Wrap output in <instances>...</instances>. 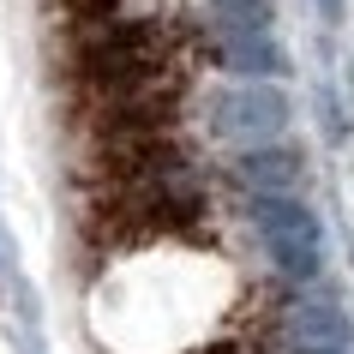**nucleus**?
<instances>
[{"label":"nucleus","mask_w":354,"mask_h":354,"mask_svg":"<svg viewBox=\"0 0 354 354\" xmlns=\"http://www.w3.org/2000/svg\"><path fill=\"white\" fill-rule=\"evenodd\" d=\"M282 127H288V96H282L270 78H259V84H234V91L216 96V132H223V138H241L246 150L270 145Z\"/></svg>","instance_id":"1"},{"label":"nucleus","mask_w":354,"mask_h":354,"mask_svg":"<svg viewBox=\"0 0 354 354\" xmlns=\"http://www.w3.org/2000/svg\"><path fill=\"white\" fill-rule=\"evenodd\" d=\"M234 174H241V187H252V198L259 192H295L300 174H306V156L295 145H252L234 156Z\"/></svg>","instance_id":"2"},{"label":"nucleus","mask_w":354,"mask_h":354,"mask_svg":"<svg viewBox=\"0 0 354 354\" xmlns=\"http://www.w3.org/2000/svg\"><path fill=\"white\" fill-rule=\"evenodd\" d=\"M252 228H259L264 241H318L324 246L318 216L300 205V198H288V192H259V198H252Z\"/></svg>","instance_id":"3"},{"label":"nucleus","mask_w":354,"mask_h":354,"mask_svg":"<svg viewBox=\"0 0 354 354\" xmlns=\"http://www.w3.org/2000/svg\"><path fill=\"white\" fill-rule=\"evenodd\" d=\"M288 330L300 336V348H348V313L342 306H330V300H300L295 313H288Z\"/></svg>","instance_id":"4"},{"label":"nucleus","mask_w":354,"mask_h":354,"mask_svg":"<svg viewBox=\"0 0 354 354\" xmlns=\"http://www.w3.org/2000/svg\"><path fill=\"white\" fill-rule=\"evenodd\" d=\"M223 66H228V73H241L246 84H259V78H277L282 73V48L270 42V30H228Z\"/></svg>","instance_id":"5"},{"label":"nucleus","mask_w":354,"mask_h":354,"mask_svg":"<svg viewBox=\"0 0 354 354\" xmlns=\"http://www.w3.org/2000/svg\"><path fill=\"white\" fill-rule=\"evenodd\" d=\"M270 259H277L282 277L313 282L318 270H324V246H318V241H270Z\"/></svg>","instance_id":"6"},{"label":"nucleus","mask_w":354,"mask_h":354,"mask_svg":"<svg viewBox=\"0 0 354 354\" xmlns=\"http://www.w3.org/2000/svg\"><path fill=\"white\" fill-rule=\"evenodd\" d=\"M210 6L228 19V30H264L270 19V0H210Z\"/></svg>","instance_id":"7"},{"label":"nucleus","mask_w":354,"mask_h":354,"mask_svg":"<svg viewBox=\"0 0 354 354\" xmlns=\"http://www.w3.org/2000/svg\"><path fill=\"white\" fill-rule=\"evenodd\" d=\"M318 12H324L330 24H342V0H318Z\"/></svg>","instance_id":"8"},{"label":"nucleus","mask_w":354,"mask_h":354,"mask_svg":"<svg viewBox=\"0 0 354 354\" xmlns=\"http://www.w3.org/2000/svg\"><path fill=\"white\" fill-rule=\"evenodd\" d=\"M300 354H342V348H300Z\"/></svg>","instance_id":"9"}]
</instances>
